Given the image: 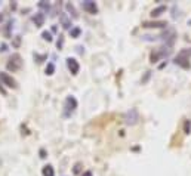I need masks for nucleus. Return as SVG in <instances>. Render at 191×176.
<instances>
[{
	"label": "nucleus",
	"mask_w": 191,
	"mask_h": 176,
	"mask_svg": "<svg viewBox=\"0 0 191 176\" xmlns=\"http://www.w3.org/2000/svg\"><path fill=\"white\" fill-rule=\"evenodd\" d=\"M191 51H181V52L178 53V56L175 58V64L176 65H179V67H182V68H185V70H188L191 67L190 64V55Z\"/></svg>",
	"instance_id": "1"
},
{
	"label": "nucleus",
	"mask_w": 191,
	"mask_h": 176,
	"mask_svg": "<svg viewBox=\"0 0 191 176\" xmlns=\"http://www.w3.org/2000/svg\"><path fill=\"white\" fill-rule=\"evenodd\" d=\"M6 67H8V70H11V71L21 70V67H22V58H21V55H19V53H14V55L9 58Z\"/></svg>",
	"instance_id": "2"
},
{
	"label": "nucleus",
	"mask_w": 191,
	"mask_h": 176,
	"mask_svg": "<svg viewBox=\"0 0 191 176\" xmlns=\"http://www.w3.org/2000/svg\"><path fill=\"white\" fill-rule=\"evenodd\" d=\"M76 108H77V99H76L74 96H68V98L65 99V105H64V116L68 117Z\"/></svg>",
	"instance_id": "3"
},
{
	"label": "nucleus",
	"mask_w": 191,
	"mask_h": 176,
	"mask_svg": "<svg viewBox=\"0 0 191 176\" xmlns=\"http://www.w3.org/2000/svg\"><path fill=\"white\" fill-rule=\"evenodd\" d=\"M0 82H2V85H5V86H8V88H12V89L18 88L17 80H15L12 76H9L8 73H0Z\"/></svg>",
	"instance_id": "4"
},
{
	"label": "nucleus",
	"mask_w": 191,
	"mask_h": 176,
	"mask_svg": "<svg viewBox=\"0 0 191 176\" xmlns=\"http://www.w3.org/2000/svg\"><path fill=\"white\" fill-rule=\"evenodd\" d=\"M138 120H139V114H138L136 110H130V111H127L126 116H124V122H126V124H129V126L136 124Z\"/></svg>",
	"instance_id": "5"
},
{
	"label": "nucleus",
	"mask_w": 191,
	"mask_h": 176,
	"mask_svg": "<svg viewBox=\"0 0 191 176\" xmlns=\"http://www.w3.org/2000/svg\"><path fill=\"white\" fill-rule=\"evenodd\" d=\"M82 6H83V9L86 11L87 14H90V15H95V14L98 12V6H96V3L92 2V0H85V2H82Z\"/></svg>",
	"instance_id": "6"
},
{
	"label": "nucleus",
	"mask_w": 191,
	"mask_h": 176,
	"mask_svg": "<svg viewBox=\"0 0 191 176\" xmlns=\"http://www.w3.org/2000/svg\"><path fill=\"white\" fill-rule=\"evenodd\" d=\"M142 27L144 28H163V27H168V22L166 21H145L142 22Z\"/></svg>",
	"instance_id": "7"
},
{
	"label": "nucleus",
	"mask_w": 191,
	"mask_h": 176,
	"mask_svg": "<svg viewBox=\"0 0 191 176\" xmlns=\"http://www.w3.org/2000/svg\"><path fill=\"white\" fill-rule=\"evenodd\" d=\"M67 67L71 71V74H77L79 70H80V65H79V62L74 58H67Z\"/></svg>",
	"instance_id": "8"
},
{
	"label": "nucleus",
	"mask_w": 191,
	"mask_h": 176,
	"mask_svg": "<svg viewBox=\"0 0 191 176\" xmlns=\"http://www.w3.org/2000/svg\"><path fill=\"white\" fill-rule=\"evenodd\" d=\"M59 22H61V25H62L64 28H70V27H71V19L68 18V15H67L65 12H62V14L59 15Z\"/></svg>",
	"instance_id": "9"
},
{
	"label": "nucleus",
	"mask_w": 191,
	"mask_h": 176,
	"mask_svg": "<svg viewBox=\"0 0 191 176\" xmlns=\"http://www.w3.org/2000/svg\"><path fill=\"white\" fill-rule=\"evenodd\" d=\"M163 12H166V6H164V5H161V6H158V8H156V9H153V12H151V17L157 18V17H160Z\"/></svg>",
	"instance_id": "10"
},
{
	"label": "nucleus",
	"mask_w": 191,
	"mask_h": 176,
	"mask_svg": "<svg viewBox=\"0 0 191 176\" xmlns=\"http://www.w3.org/2000/svg\"><path fill=\"white\" fill-rule=\"evenodd\" d=\"M43 22H45V15H43L42 12L36 14V17H34V24H36V27H42V25H43Z\"/></svg>",
	"instance_id": "11"
},
{
	"label": "nucleus",
	"mask_w": 191,
	"mask_h": 176,
	"mask_svg": "<svg viewBox=\"0 0 191 176\" xmlns=\"http://www.w3.org/2000/svg\"><path fill=\"white\" fill-rule=\"evenodd\" d=\"M42 173H43V176H55V172H53V167L51 166V164L45 166V167H43V170H42Z\"/></svg>",
	"instance_id": "12"
},
{
	"label": "nucleus",
	"mask_w": 191,
	"mask_h": 176,
	"mask_svg": "<svg viewBox=\"0 0 191 176\" xmlns=\"http://www.w3.org/2000/svg\"><path fill=\"white\" fill-rule=\"evenodd\" d=\"M65 8H67V11H68L70 14L73 15V18H79V14L76 12V9H74V6H73L71 3H67V5H65Z\"/></svg>",
	"instance_id": "13"
},
{
	"label": "nucleus",
	"mask_w": 191,
	"mask_h": 176,
	"mask_svg": "<svg viewBox=\"0 0 191 176\" xmlns=\"http://www.w3.org/2000/svg\"><path fill=\"white\" fill-rule=\"evenodd\" d=\"M80 33H82V30H80L79 27H74V28L70 30V36H71L73 39H77V37L80 36Z\"/></svg>",
	"instance_id": "14"
},
{
	"label": "nucleus",
	"mask_w": 191,
	"mask_h": 176,
	"mask_svg": "<svg viewBox=\"0 0 191 176\" xmlns=\"http://www.w3.org/2000/svg\"><path fill=\"white\" fill-rule=\"evenodd\" d=\"M191 132V120H185L184 122V133L188 135Z\"/></svg>",
	"instance_id": "15"
},
{
	"label": "nucleus",
	"mask_w": 191,
	"mask_h": 176,
	"mask_svg": "<svg viewBox=\"0 0 191 176\" xmlns=\"http://www.w3.org/2000/svg\"><path fill=\"white\" fill-rule=\"evenodd\" d=\"M53 71H55V65H53L52 62L48 64V67H46V74H48V76H52Z\"/></svg>",
	"instance_id": "16"
},
{
	"label": "nucleus",
	"mask_w": 191,
	"mask_h": 176,
	"mask_svg": "<svg viewBox=\"0 0 191 176\" xmlns=\"http://www.w3.org/2000/svg\"><path fill=\"white\" fill-rule=\"evenodd\" d=\"M42 37H43L45 40H48V42H52V36H51V33H49V31H43Z\"/></svg>",
	"instance_id": "17"
},
{
	"label": "nucleus",
	"mask_w": 191,
	"mask_h": 176,
	"mask_svg": "<svg viewBox=\"0 0 191 176\" xmlns=\"http://www.w3.org/2000/svg\"><path fill=\"white\" fill-rule=\"evenodd\" d=\"M39 8H42V9H46V11H49V3H46V2H40L39 3Z\"/></svg>",
	"instance_id": "18"
},
{
	"label": "nucleus",
	"mask_w": 191,
	"mask_h": 176,
	"mask_svg": "<svg viewBox=\"0 0 191 176\" xmlns=\"http://www.w3.org/2000/svg\"><path fill=\"white\" fill-rule=\"evenodd\" d=\"M80 170H82V163H77L76 166H74V169H73V172L77 175V173H80Z\"/></svg>",
	"instance_id": "19"
},
{
	"label": "nucleus",
	"mask_w": 191,
	"mask_h": 176,
	"mask_svg": "<svg viewBox=\"0 0 191 176\" xmlns=\"http://www.w3.org/2000/svg\"><path fill=\"white\" fill-rule=\"evenodd\" d=\"M62 45H64V37H62V36H59V39H58V42H56L58 49H61V48H62Z\"/></svg>",
	"instance_id": "20"
},
{
	"label": "nucleus",
	"mask_w": 191,
	"mask_h": 176,
	"mask_svg": "<svg viewBox=\"0 0 191 176\" xmlns=\"http://www.w3.org/2000/svg\"><path fill=\"white\" fill-rule=\"evenodd\" d=\"M150 76H151V71H147V73H145V77H144V79H142L141 82H142V83H145V82H147V80L150 79Z\"/></svg>",
	"instance_id": "21"
},
{
	"label": "nucleus",
	"mask_w": 191,
	"mask_h": 176,
	"mask_svg": "<svg viewBox=\"0 0 191 176\" xmlns=\"http://www.w3.org/2000/svg\"><path fill=\"white\" fill-rule=\"evenodd\" d=\"M11 27H12V21L8 22V27H6V37H9V31H11Z\"/></svg>",
	"instance_id": "22"
},
{
	"label": "nucleus",
	"mask_w": 191,
	"mask_h": 176,
	"mask_svg": "<svg viewBox=\"0 0 191 176\" xmlns=\"http://www.w3.org/2000/svg\"><path fill=\"white\" fill-rule=\"evenodd\" d=\"M34 58L37 59V62H42L45 58H46V55H43V56H39V55H34Z\"/></svg>",
	"instance_id": "23"
},
{
	"label": "nucleus",
	"mask_w": 191,
	"mask_h": 176,
	"mask_svg": "<svg viewBox=\"0 0 191 176\" xmlns=\"http://www.w3.org/2000/svg\"><path fill=\"white\" fill-rule=\"evenodd\" d=\"M6 48H8L6 45H2V46H0V51H2V52H6V51H8Z\"/></svg>",
	"instance_id": "24"
},
{
	"label": "nucleus",
	"mask_w": 191,
	"mask_h": 176,
	"mask_svg": "<svg viewBox=\"0 0 191 176\" xmlns=\"http://www.w3.org/2000/svg\"><path fill=\"white\" fill-rule=\"evenodd\" d=\"M45 154H46V153H45V150H42V151H40V157H42V159H45V157H46Z\"/></svg>",
	"instance_id": "25"
},
{
	"label": "nucleus",
	"mask_w": 191,
	"mask_h": 176,
	"mask_svg": "<svg viewBox=\"0 0 191 176\" xmlns=\"http://www.w3.org/2000/svg\"><path fill=\"white\" fill-rule=\"evenodd\" d=\"M83 176H92V172H85V173H83Z\"/></svg>",
	"instance_id": "26"
},
{
	"label": "nucleus",
	"mask_w": 191,
	"mask_h": 176,
	"mask_svg": "<svg viewBox=\"0 0 191 176\" xmlns=\"http://www.w3.org/2000/svg\"><path fill=\"white\" fill-rule=\"evenodd\" d=\"M2 19H3V15H0V21H2Z\"/></svg>",
	"instance_id": "27"
}]
</instances>
